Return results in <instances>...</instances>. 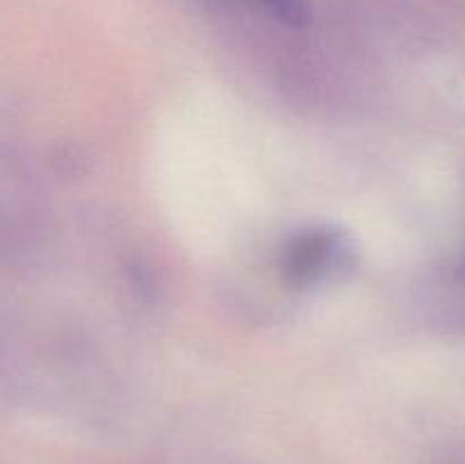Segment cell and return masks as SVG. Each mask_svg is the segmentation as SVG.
<instances>
[{
	"label": "cell",
	"mask_w": 465,
	"mask_h": 464,
	"mask_svg": "<svg viewBox=\"0 0 465 464\" xmlns=\"http://www.w3.org/2000/svg\"><path fill=\"white\" fill-rule=\"evenodd\" d=\"M343 237L331 230H309L295 237L284 253V276L293 285L321 280L343 257Z\"/></svg>",
	"instance_id": "cell-1"
},
{
	"label": "cell",
	"mask_w": 465,
	"mask_h": 464,
	"mask_svg": "<svg viewBox=\"0 0 465 464\" xmlns=\"http://www.w3.org/2000/svg\"><path fill=\"white\" fill-rule=\"evenodd\" d=\"M271 16L289 27H304L312 18L307 0H257Z\"/></svg>",
	"instance_id": "cell-2"
},
{
	"label": "cell",
	"mask_w": 465,
	"mask_h": 464,
	"mask_svg": "<svg viewBox=\"0 0 465 464\" xmlns=\"http://www.w3.org/2000/svg\"><path fill=\"white\" fill-rule=\"evenodd\" d=\"M461 464H465V458H463V462H461Z\"/></svg>",
	"instance_id": "cell-3"
}]
</instances>
